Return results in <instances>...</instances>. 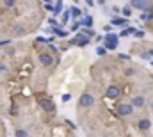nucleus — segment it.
<instances>
[{
	"mask_svg": "<svg viewBox=\"0 0 153 137\" xmlns=\"http://www.w3.org/2000/svg\"><path fill=\"white\" fill-rule=\"evenodd\" d=\"M70 45H71V46H87V45H89V37L84 36V34H78L77 37H73V39L70 41Z\"/></svg>",
	"mask_w": 153,
	"mask_h": 137,
	"instance_id": "1",
	"label": "nucleus"
},
{
	"mask_svg": "<svg viewBox=\"0 0 153 137\" xmlns=\"http://www.w3.org/2000/svg\"><path fill=\"white\" fill-rule=\"evenodd\" d=\"M118 46V36L116 34H107L105 36V48L107 50H114Z\"/></svg>",
	"mask_w": 153,
	"mask_h": 137,
	"instance_id": "2",
	"label": "nucleus"
},
{
	"mask_svg": "<svg viewBox=\"0 0 153 137\" xmlns=\"http://www.w3.org/2000/svg\"><path fill=\"white\" fill-rule=\"evenodd\" d=\"M134 112V105L132 103H119L118 105V114L119 116H130Z\"/></svg>",
	"mask_w": 153,
	"mask_h": 137,
	"instance_id": "3",
	"label": "nucleus"
},
{
	"mask_svg": "<svg viewBox=\"0 0 153 137\" xmlns=\"http://www.w3.org/2000/svg\"><path fill=\"white\" fill-rule=\"evenodd\" d=\"M78 103H80V107H91V105L94 103V98H93V95H89V93H84V95L80 96Z\"/></svg>",
	"mask_w": 153,
	"mask_h": 137,
	"instance_id": "4",
	"label": "nucleus"
},
{
	"mask_svg": "<svg viewBox=\"0 0 153 137\" xmlns=\"http://www.w3.org/2000/svg\"><path fill=\"white\" fill-rule=\"evenodd\" d=\"M119 93H121V91H119V87H118V86H111V87L107 89V93H105V95H107V98L116 100V98L119 96Z\"/></svg>",
	"mask_w": 153,
	"mask_h": 137,
	"instance_id": "5",
	"label": "nucleus"
},
{
	"mask_svg": "<svg viewBox=\"0 0 153 137\" xmlns=\"http://www.w3.org/2000/svg\"><path fill=\"white\" fill-rule=\"evenodd\" d=\"M39 61H41V64H43V66H52L53 57H52L50 53H39Z\"/></svg>",
	"mask_w": 153,
	"mask_h": 137,
	"instance_id": "6",
	"label": "nucleus"
},
{
	"mask_svg": "<svg viewBox=\"0 0 153 137\" xmlns=\"http://www.w3.org/2000/svg\"><path fill=\"white\" fill-rule=\"evenodd\" d=\"M41 109L46 111V112H53V111H55V103H53L52 100H43V102H41Z\"/></svg>",
	"mask_w": 153,
	"mask_h": 137,
	"instance_id": "7",
	"label": "nucleus"
},
{
	"mask_svg": "<svg viewBox=\"0 0 153 137\" xmlns=\"http://www.w3.org/2000/svg\"><path fill=\"white\" fill-rule=\"evenodd\" d=\"M134 107H137V109H141V107H144V96H134V100L130 102Z\"/></svg>",
	"mask_w": 153,
	"mask_h": 137,
	"instance_id": "8",
	"label": "nucleus"
},
{
	"mask_svg": "<svg viewBox=\"0 0 153 137\" xmlns=\"http://www.w3.org/2000/svg\"><path fill=\"white\" fill-rule=\"evenodd\" d=\"M132 5L135 9H146L148 7V0H132Z\"/></svg>",
	"mask_w": 153,
	"mask_h": 137,
	"instance_id": "9",
	"label": "nucleus"
},
{
	"mask_svg": "<svg viewBox=\"0 0 153 137\" xmlns=\"http://www.w3.org/2000/svg\"><path fill=\"white\" fill-rule=\"evenodd\" d=\"M150 127H152L150 119H141V121H139V128H141V130H150Z\"/></svg>",
	"mask_w": 153,
	"mask_h": 137,
	"instance_id": "10",
	"label": "nucleus"
},
{
	"mask_svg": "<svg viewBox=\"0 0 153 137\" xmlns=\"http://www.w3.org/2000/svg\"><path fill=\"white\" fill-rule=\"evenodd\" d=\"M125 23H127V18H119V16L112 18V25H125Z\"/></svg>",
	"mask_w": 153,
	"mask_h": 137,
	"instance_id": "11",
	"label": "nucleus"
},
{
	"mask_svg": "<svg viewBox=\"0 0 153 137\" xmlns=\"http://www.w3.org/2000/svg\"><path fill=\"white\" fill-rule=\"evenodd\" d=\"M82 25H86V27L89 29V27L93 25V18H91V16H86V18L82 20Z\"/></svg>",
	"mask_w": 153,
	"mask_h": 137,
	"instance_id": "12",
	"label": "nucleus"
},
{
	"mask_svg": "<svg viewBox=\"0 0 153 137\" xmlns=\"http://www.w3.org/2000/svg\"><path fill=\"white\" fill-rule=\"evenodd\" d=\"M61 9H62V0H57V5L53 7V14L57 16V14L61 12Z\"/></svg>",
	"mask_w": 153,
	"mask_h": 137,
	"instance_id": "13",
	"label": "nucleus"
},
{
	"mask_svg": "<svg viewBox=\"0 0 153 137\" xmlns=\"http://www.w3.org/2000/svg\"><path fill=\"white\" fill-rule=\"evenodd\" d=\"M141 18H143L144 21H148V20H152V18H153V12H152V11H148V12H143V14H141Z\"/></svg>",
	"mask_w": 153,
	"mask_h": 137,
	"instance_id": "14",
	"label": "nucleus"
},
{
	"mask_svg": "<svg viewBox=\"0 0 153 137\" xmlns=\"http://www.w3.org/2000/svg\"><path fill=\"white\" fill-rule=\"evenodd\" d=\"M53 32H55L59 37H66V36H68V32H66V30H62V29H55Z\"/></svg>",
	"mask_w": 153,
	"mask_h": 137,
	"instance_id": "15",
	"label": "nucleus"
},
{
	"mask_svg": "<svg viewBox=\"0 0 153 137\" xmlns=\"http://www.w3.org/2000/svg\"><path fill=\"white\" fill-rule=\"evenodd\" d=\"M16 137H29V132L23 130V128H20V130H16Z\"/></svg>",
	"mask_w": 153,
	"mask_h": 137,
	"instance_id": "16",
	"label": "nucleus"
},
{
	"mask_svg": "<svg viewBox=\"0 0 153 137\" xmlns=\"http://www.w3.org/2000/svg\"><path fill=\"white\" fill-rule=\"evenodd\" d=\"M70 18H71V12H70V11H64V14H62V21H64V23L70 21Z\"/></svg>",
	"mask_w": 153,
	"mask_h": 137,
	"instance_id": "17",
	"label": "nucleus"
},
{
	"mask_svg": "<svg viewBox=\"0 0 153 137\" xmlns=\"http://www.w3.org/2000/svg\"><path fill=\"white\" fill-rule=\"evenodd\" d=\"M135 32V29H132V27H128V29H125L123 32H121V36H128V34H134Z\"/></svg>",
	"mask_w": 153,
	"mask_h": 137,
	"instance_id": "18",
	"label": "nucleus"
},
{
	"mask_svg": "<svg viewBox=\"0 0 153 137\" xmlns=\"http://www.w3.org/2000/svg\"><path fill=\"white\" fill-rule=\"evenodd\" d=\"M70 12H71V16H75V18H77V16H80V14H82V12H80V9H77V7H73V9H71V11H70Z\"/></svg>",
	"mask_w": 153,
	"mask_h": 137,
	"instance_id": "19",
	"label": "nucleus"
},
{
	"mask_svg": "<svg viewBox=\"0 0 153 137\" xmlns=\"http://www.w3.org/2000/svg\"><path fill=\"white\" fill-rule=\"evenodd\" d=\"M7 71H9V70H7V66H5L4 62H0V75H5Z\"/></svg>",
	"mask_w": 153,
	"mask_h": 137,
	"instance_id": "20",
	"label": "nucleus"
},
{
	"mask_svg": "<svg viewBox=\"0 0 153 137\" xmlns=\"http://www.w3.org/2000/svg\"><path fill=\"white\" fill-rule=\"evenodd\" d=\"M82 32H84V34H86V36H87V37H91V36H94V32H93V30H91V29H87V27H86V29H84V30H82Z\"/></svg>",
	"mask_w": 153,
	"mask_h": 137,
	"instance_id": "21",
	"label": "nucleus"
},
{
	"mask_svg": "<svg viewBox=\"0 0 153 137\" xmlns=\"http://www.w3.org/2000/svg\"><path fill=\"white\" fill-rule=\"evenodd\" d=\"M4 4H5L7 7H12V5L16 4V0H4Z\"/></svg>",
	"mask_w": 153,
	"mask_h": 137,
	"instance_id": "22",
	"label": "nucleus"
},
{
	"mask_svg": "<svg viewBox=\"0 0 153 137\" xmlns=\"http://www.w3.org/2000/svg\"><path fill=\"white\" fill-rule=\"evenodd\" d=\"M130 12H132L130 7H125V9H123V14H125V16H130Z\"/></svg>",
	"mask_w": 153,
	"mask_h": 137,
	"instance_id": "23",
	"label": "nucleus"
},
{
	"mask_svg": "<svg viewBox=\"0 0 153 137\" xmlns=\"http://www.w3.org/2000/svg\"><path fill=\"white\" fill-rule=\"evenodd\" d=\"M134 34H135V37H143V36H144V32H143V30H135Z\"/></svg>",
	"mask_w": 153,
	"mask_h": 137,
	"instance_id": "24",
	"label": "nucleus"
},
{
	"mask_svg": "<svg viewBox=\"0 0 153 137\" xmlns=\"http://www.w3.org/2000/svg\"><path fill=\"white\" fill-rule=\"evenodd\" d=\"M96 53H98V55H103V53H105V48H96Z\"/></svg>",
	"mask_w": 153,
	"mask_h": 137,
	"instance_id": "25",
	"label": "nucleus"
},
{
	"mask_svg": "<svg viewBox=\"0 0 153 137\" xmlns=\"http://www.w3.org/2000/svg\"><path fill=\"white\" fill-rule=\"evenodd\" d=\"M68 100H71V95H64L62 96V102H68Z\"/></svg>",
	"mask_w": 153,
	"mask_h": 137,
	"instance_id": "26",
	"label": "nucleus"
},
{
	"mask_svg": "<svg viewBox=\"0 0 153 137\" xmlns=\"http://www.w3.org/2000/svg\"><path fill=\"white\" fill-rule=\"evenodd\" d=\"M45 7H46V9H48V11H53V5H52V4H46V5H45Z\"/></svg>",
	"mask_w": 153,
	"mask_h": 137,
	"instance_id": "27",
	"label": "nucleus"
},
{
	"mask_svg": "<svg viewBox=\"0 0 153 137\" xmlns=\"http://www.w3.org/2000/svg\"><path fill=\"white\" fill-rule=\"evenodd\" d=\"M78 27H80V23H73V27H71V30H77Z\"/></svg>",
	"mask_w": 153,
	"mask_h": 137,
	"instance_id": "28",
	"label": "nucleus"
},
{
	"mask_svg": "<svg viewBox=\"0 0 153 137\" xmlns=\"http://www.w3.org/2000/svg\"><path fill=\"white\" fill-rule=\"evenodd\" d=\"M87 2V5H93V0H86Z\"/></svg>",
	"mask_w": 153,
	"mask_h": 137,
	"instance_id": "29",
	"label": "nucleus"
},
{
	"mask_svg": "<svg viewBox=\"0 0 153 137\" xmlns=\"http://www.w3.org/2000/svg\"><path fill=\"white\" fill-rule=\"evenodd\" d=\"M150 53H152V55H153V50H152V52H150Z\"/></svg>",
	"mask_w": 153,
	"mask_h": 137,
	"instance_id": "30",
	"label": "nucleus"
}]
</instances>
